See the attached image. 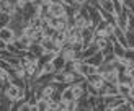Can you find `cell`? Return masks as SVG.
Wrapping results in <instances>:
<instances>
[{"label": "cell", "mask_w": 134, "mask_h": 111, "mask_svg": "<svg viewBox=\"0 0 134 111\" xmlns=\"http://www.w3.org/2000/svg\"><path fill=\"white\" fill-rule=\"evenodd\" d=\"M13 44H15L21 52H26V51L30 49V46L33 44V39L30 36H26V34H21V36H18L15 39V43H13Z\"/></svg>", "instance_id": "cell-1"}, {"label": "cell", "mask_w": 134, "mask_h": 111, "mask_svg": "<svg viewBox=\"0 0 134 111\" xmlns=\"http://www.w3.org/2000/svg\"><path fill=\"white\" fill-rule=\"evenodd\" d=\"M62 2L65 3V5H74L75 2H74V0H62Z\"/></svg>", "instance_id": "cell-27"}, {"label": "cell", "mask_w": 134, "mask_h": 111, "mask_svg": "<svg viewBox=\"0 0 134 111\" xmlns=\"http://www.w3.org/2000/svg\"><path fill=\"white\" fill-rule=\"evenodd\" d=\"M93 41L97 43V46H98V49L102 51V49H105L106 46H108L111 41H110V38H105V36H95V39Z\"/></svg>", "instance_id": "cell-16"}, {"label": "cell", "mask_w": 134, "mask_h": 111, "mask_svg": "<svg viewBox=\"0 0 134 111\" xmlns=\"http://www.w3.org/2000/svg\"><path fill=\"white\" fill-rule=\"evenodd\" d=\"M57 54H56V52H44V54L41 56V57H39V64H46V62H51L52 61V59H54Z\"/></svg>", "instance_id": "cell-17"}, {"label": "cell", "mask_w": 134, "mask_h": 111, "mask_svg": "<svg viewBox=\"0 0 134 111\" xmlns=\"http://www.w3.org/2000/svg\"><path fill=\"white\" fill-rule=\"evenodd\" d=\"M74 2H75L77 5L82 7V5H87V3H88V0H74Z\"/></svg>", "instance_id": "cell-25"}, {"label": "cell", "mask_w": 134, "mask_h": 111, "mask_svg": "<svg viewBox=\"0 0 134 111\" xmlns=\"http://www.w3.org/2000/svg\"><path fill=\"white\" fill-rule=\"evenodd\" d=\"M126 39H128V48H134V31L132 30L126 31Z\"/></svg>", "instance_id": "cell-21"}, {"label": "cell", "mask_w": 134, "mask_h": 111, "mask_svg": "<svg viewBox=\"0 0 134 111\" xmlns=\"http://www.w3.org/2000/svg\"><path fill=\"white\" fill-rule=\"evenodd\" d=\"M52 39H54V43L62 46L65 41H67V31H56V34L52 36Z\"/></svg>", "instance_id": "cell-13"}, {"label": "cell", "mask_w": 134, "mask_h": 111, "mask_svg": "<svg viewBox=\"0 0 134 111\" xmlns=\"http://www.w3.org/2000/svg\"><path fill=\"white\" fill-rule=\"evenodd\" d=\"M93 39H95V30L93 28H82V41L85 46H88L90 43H93Z\"/></svg>", "instance_id": "cell-5"}, {"label": "cell", "mask_w": 134, "mask_h": 111, "mask_svg": "<svg viewBox=\"0 0 134 111\" xmlns=\"http://www.w3.org/2000/svg\"><path fill=\"white\" fill-rule=\"evenodd\" d=\"M111 44H113V54H115L118 59H119V57H124V52H126V48H124V46H123L121 43H118L116 39H115Z\"/></svg>", "instance_id": "cell-9"}, {"label": "cell", "mask_w": 134, "mask_h": 111, "mask_svg": "<svg viewBox=\"0 0 134 111\" xmlns=\"http://www.w3.org/2000/svg\"><path fill=\"white\" fill-rule=\"evenodd\" d=\"M51 16H67V5L64 2L61 3H51L49 5Z\"/></svg>", "instance_id": "cell-2"}, {"label": "cell", "mask_w": 134, "mask_h": 111, "mask_svg": "<svg viewBox=\"0 0 134 111\" xmlns=\"http://www.w3.org/2000/svg\"><path fill=\"white\" fill-rule=\"evenodd\" d=\"M123 5H124V8H128L134 13V0H123Z\"/></svg>", "instance_id": "cell-23"}, {"label": "cell", "mask_w": 134, "mask_h": 111, "mask_svg": "<svg viewBox=\"0 0 134 111\" xmlns=\"http://www.w3.org/2000/svg\"><path fill=\"white\" fill-rule=\"evenodd\" d=\"M28 52H31V54H35L36 57H41V56L44 54V49H43V46L39 44V43H33V44L30 46Z\"/></svg>", "instance_id": "cell-11"}, {"label": "cell", "mask_w": 134, "mask_h": 111, "mask_svg": "<svg viewBox=\"0 0 134 111\" xmlns=\"http://www.w3.org/2000/svg\"><path fill=\"white\" fill-rule=\"evenodd\" d=\"M5 95L8 96V98H12L13 101L20 100V87H18V85H15V83H10L8 87L5 88Z\"/></svg>", "instance_id": "cell-4"}, {"label": "cell", "mask_w": 134, "mask_h": 111, "mask_svg": "<svg viewBox=\"0 0 134 111\" xmlns=\"http://www.w3.org/2000/svg\"><path fill=\"white\" fill-rule=\"evenodd\" d=\"M49 100L51 98H38V101H36L38 111H49Z\"/></svg>", "instance_id": "cell-12"}, {"label": "cell", "mask_w": 134, "mask_h": 111, "mask_svg": "<svg viewBox=\"0 0 134 111\" xmlns=\"http://www.w3.org/2000/svg\"><path fill=\"white\" fill-rule=\"evenodd\" d=\"M87 82L100 88V87H102V85L105 83V78H103V75H102V74H98V72H97V74H92V75L87 77Z\"/></svg>", "instance_id": "cell-7"}, {"label": "cell", "mask_w": 134, "mask_h": 111, "mask_svg": "<svg viewBox=\"0 0 134 111\" xmlns=\"http://www.w3.org/2000/svg\"><path fill=\"white\" fill-rule=\"evenodd\" d=\"M118 87H119V95L124 96V98H128L129 93H131V87L129 85H126V83H118Z\"/></svg>", "instance_id": "cell-18"}, {"label": "cell", "mask_w": 134, "mask_h": 111, "mask_svg": "<svg viewBox=\"0 0 134 111\" xmlns=\"http://www.w3.org/2000/svg\"><path fill=\"white\" fill-rule=\"evenodd\" d=\"M100 49H98V46H97V43L93 41V43H90L88 46H85L83 48V51H82V56H83V59H87V57H90V56H93L95 52H98Z\"/></svg>", "instance_id": "cell-8"}, {"label": "cell", "mask_w": 134, "mask_h": 111, "mask_svg": "<svg viewBox=\"0 0 134 111\" xmlns=\"http://www.w3.org/2000/svg\"><path fill=\"white\" fill-rule=\"evenodd\" d=\"M41 70H43V74H54V72H56V67H54V64H52V61H51V62L43 64V65H41Z\"/></svg>", "instance_id": "cell-19"}, {"label": "cell", "mask_w": 134, "mask_h": 111, "mask_svg": "<svg viewBox=\"0 0 134 111\" xmlns=\"http://www.w3.org/2000/svg\"><path fill=\"white\" fill-rule=\"evenodd\" d=\"M124 57H126V59H129V61H134V48H126Z\"/></svg>", "instance_id": "cell-22"}, {"label": "cell", "mask_w": 134, "mask_h": 111, "mask_svg": "<svg viewBox=\"0 0 134 111\" xmlns=\"http://www.w3.org/2000/svg\"><path fill=\"white\" fill-rule=\"evenodd\" d=\"M0 38H2L3 41H7V43H15L16 34L10 26H2V28H0Z\"/></svg>", "instance_id": "cell-3"}, {"label": "cell", "mask_w": 134, "mask_h": 111, "mask_svg": "<svg viewBox=\"0 0 134 111\" xmlns=\"http://www.w3.org/2000/svg\"><path fill=\"white\" fill-rule=\"evenodd\" d=\"M87 91H88V95H92V96H100V88L95 87V85H92V83H88V82H87Z\"/></svg>", "instance_id": "cell-20"}, {"label": "cell", "mask_w": 134, "mask_h": 111, "mask_svg": "<svg viewBox=\"0 0 134 111\" xmlns=\"http://www.w3.org/2000/svg\"><path fill=\"white\" fill-rule=\"evenodd\" d=\"M52 64H54V67H56V70H62L64 67H65V64H67V61L61 56V54H57L54 59H52Z\"/></svg>", "instance_id": "cell-14"}, {"label": "cell", "mask_w": 134, "mask_h": 111, "mask_svg": "<svg viewBox=\"0 0 134 111\" xmlns=\"http://www.w3.org/2000/svg\"><path fill=\"white\" fill-rule=\"evenodd\" d=\"M85 61L88 62L90 65H95V67H98V65H100V64H102V62L105 61V54H103L102 51H98V52H95V54H93V56L87 57Z\"/></svg>", "instance_id": "cell-6"}, {"label": "cell", "mask_w": 134, "mask_h": 111, "mask_svg": "<svg viewBox=\"0 0 134 111\" xmlns=\"http://www.w3.org/2000/svg\"><path fill=\"white\" fill-rule=\"evenodd\" d=\"M102 8H105L106 11H110L113 13V15H116L115 13V3H113V0H100V3H98Z\"/></svg>", "instance_id": "cell-15"}, {"label": "cell", "mask_w": 134, "mask_h": 111, "mask_svg": "<svg viewBox=\"0 0 134 111\" xmlns=\"http://www.w3.org/2000/svg\"><path fill=\"white\" fill-rule=\"evenodd\" d=\"M7 48H8V43H7V41H3V39L0 38V52L7 51Z\"/></svg>", "instance_id": "cell-24"}, {"label": "cell", "mask_w": 134, "mask_h": 111, "mask_svg": "<svg viewBox=\"0 0 134 111\" xmlns=\"http://www.w3.org/2000/svg\"><path fill=\"white\" fill-rule=\"evenodd\" d=\"M118 74H119V72L115 69V70L106 72V74H102V75H103V78H105L106 83H118Z\"/></svg>", "instance_id": "cell-10"}, {"label": "cell", "mask_w": 134, "mask_h": 111, "mask_svg": "<svg viewBox=\"0 0 134 111\" xmlns=\"http://www.w3.org/2000/svg\"><path fill=\"white\" fill-rule=\"evenodd\" d=\"M128 100H132V101H134V85L131 87V93H129V96H128Z\"/></svg>", "instance_id": "cell-26"}]
</instances>
